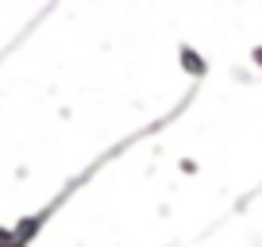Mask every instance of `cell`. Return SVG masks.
<instances>
[{
	"label": "cell",
	"mask_w": 262,
	"mask_h": 247,
	"mask_svg": "<svg viewBox=\"0 0 262 247\" xmlns=\"http://www.w3.org/2000/svg\"><path fill=\"white\" fill-rule=\"evenodd\" d=\"M155 128H158V123H155ZM155 128H150V132H155ZM139 135H147V132H139ZM139 135H131V139H123V143H120V147H116V151H108V155H104V158H100V162H108V158H116V155H120V151H123V147H131V143L139 139ZM100 162H93V166H89V170H85V178H89V174H97V166H100ZM77 181H81V178H77ZM77 181H70V186H66V190H62V193H58V197H54V201H50V205H47V209H39V213H31V216H27V220H19V224H16V228H0V247H27V243H31V239H35V232H39V228H42V224H47V220H50V213H54V209H58V205H62V201H66V197H70V193H74V190H77Z\"/></svg>",
	"instance_id": "6da1fadb"
}]
</instances>
